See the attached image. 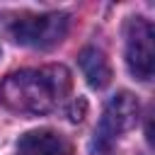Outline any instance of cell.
<instances>
[{"label": "cell", "instance_id": "6da1fadb", "mask_svg": "<svg viewBox=\"0 0 155 155\" xmlns=\"http://www.w3.org/2000/svg\"><path fill=\"white\" fill-rule=\"evenodd\" d=\"M70 70L65 65L27 68L7 75L0 85V102L17 114H48L70 92Z\"/></svg>", "mask_w": 155, "mask_h": 155}, {"label": "cell", "instance_id": "7a4b0ae2", "mask_svg": "<svg viewBox=\"0 0 155 155\" xmlns=\"http://www.w3.org/2000/svg\"><path fill=\"white\" fill-rule=\"evenodd\" d=\"M70 19L63 12H48V15H27L12 22L10 31L17 44L29 48H51L63 41L68 34Z\"/></svg>", "mask_w": 155, "mask_h": 155}, {"label": "cell", "instance_id": "3957f363", "mask_svg": "<svg viewBox=\"0 0 155 155\" xmlns=\"http://www.w3.org/2000/svg\"><path fill=\"white\" fill-rule=\"evenodd\" d=\"M126 65L133 78L150 80L155 68V31L143 17H131L126 22Z\"/></svg>", "mask_w": 155, "mask_h": 155}, {"label": "cell", "instance_id": "277c9868", "mask_svg": "<svg viewBox=\"0 0 155 155\" xmlns=\"http://www.w3.org/2000/svg\"><path fill=\"white\" fill-rule=\"evenodd\" d=\"M138 121V102L131 92H119L114 94L102 114V121L97 126V143L107 145L111 140H116L121 133L131 131Z\"/></svg>", "mask_w": 155, "mask_h": 155}, {"label": "cell", "instance_id": "5b68a950", "mask_svg": "<svg viewBox=\"0 0 155 155\" xmlns=\"http://www.w3.org/2000/svg\"><path fill=\"white\" fill-rule=\"evenodd\" d=\"M17 150L22 155H68V140L51 128H34L19 136Z\"/></svg>", "mask_w": 155, "mask_h": 155}, {"label": "cell", "instance_id": "8992f818", "mask_svg": "<svg viewBox=\"0 0 155 155\" xmlns=\"http://www.w3.org/2000/svg\"><path fill=\"white\" fill-rule=\"evenodd\" d=\"M80 70L87 78V85L90 87H97V90L107 87L109 80H111L109 61H107V56L99 48H85L80 53Z\"/></svg>", "mask_w": 155, "mask_h": 155}]
</instances>
